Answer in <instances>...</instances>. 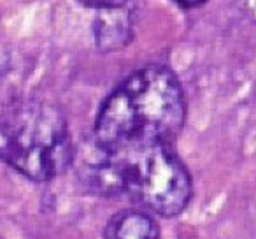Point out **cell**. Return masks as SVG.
I'll return each instance as SVG.
<instances>
[{
	"label": "cell",
	"instance_id": "obj_1",
	"mask_svg": "<svg viewBox=\"0 0 256 239\" xmlns=\"http://www.w3.org/2000/svg\"><path fill=\"white\" fill-rule=\"evenodd\" d=\"M184 95L172 71L150 65L130 74L104 102L96 144L107 150L170 143L182 129Z\"/></svg>",
	"mask_w": 256,
	"mask_h": 239
},
{
	"label": "cell",
	"instance_id": "obj_2",
	"mask_svg": "<svg viewBox=\"0 0 256 239\" xmlns=\"http://www.w3.org/2000/svg\"><path fill=\"white\" fill-rule=\"evenodd\" d=\"M96 148L86 167V181L96 193L126 197L162 216H176L188 206L192 179L170 143Z\"/></svg>",
	"mask_w": 256,
	"mask_h": 239
},
{
	"label": "cell",
	"instance_id": "obj_3",
	"mask_svg": "<svg viewBox=\"0 0 256 239\" xmlns=\"http://www.w3.org/2000/svg\"><path fill=\"white\" fill-rule=\"evenodd\" d=\"M0 158L32 181L64 174L74 160V146L60 107L30 99L2 111Z\"/></svg>",
	"mask_w": 256,
	"mask_h": 239
},
{
	"label": "cell",
	"instance_id": "obj_4",
	"mask_svg": "<svg viewBox=\"0 0 256 239\" xmlns=\"http://www.w3.org/2000/svg\"><path fill=\"white\" fill-rule=\"evenodd\" d=\"M158 223L148 213L139 209L123 211L109 220L104 239H158Z\"/></svg>",
	"mask_w": 256,
	"mask_h": 239
},
{
	"label": "cell",
	"instance_id": "obj_5",
	"mask_svg": "<svg viewBox=\"0 0 256 239\" xmlns=\"http://www.w3.org/2000/svg\"><path fill=\"white\" fill-rule=\"evenodd\" d=\"M132 36L130 18L123 9L102 11L95 25V41L100 51H116L126 46Z\"/></svg>",
	"mask_w": 256,
	"mask_h": 239
},
{
	"label": "cell",
	"instance_id": "obj_6",
	"mask_svg": "<svg viewBox=\"0 0 256 239\" xmlns=\"http://www.w3.org/2000/svg\"><path fill=\"white\" fill-rule=\"evenodd\" d=\"M82 6L98 11H112V9H123L126 8L128 0H79Z\"/></svg>",
	"mask_w": 256,
	"mask_h": 239
},
{
	"label": "cell",
	"instance_id": "obj_7",
	"mask_svg": "<svg viewBox=\"0 0 256 239\" xmlns=\"http://www.w3.org/2000/svg\"><path fill=\"white\" fill-rule=\"evenodd\" d=\"M238 4L249 18L256 20V0H238Z\"/></svg>",
	"mask_w": 256,
	"mask_h": 239
},
{
	"label": "cell",
	"instance_id": "obj_8",
	"mask_svg": "<svg viewBox=\"0 0 256 239\" xmlns=\"http://www.w3.org/2000/svg\"><path fill=\"white\" fill-rule=\"evenodd\" d=\"M176 6H179L181 9H196L200 6H204L207 0H172Z\"/></svg>",
	"mask_w": 256,
	"mask_h": 239
}]
</instances>
